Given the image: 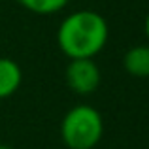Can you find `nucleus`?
<instances>
[{
  "instance_id": "obj_2",
  "label": "nucleus",
  "mask_w": 149,
  "mask_h": 149,
  "mask_svg": "<svg viewBox=\"0 0 149 149\" xmlns=\"http://www.w3.org/2000/svg\"><path fill=\"white\" fill-rule=\"evenodd\" d=\"M104 136V119L93 106H74L61 123V138L68 149H93Z\"/></svg>"
},
{
  "instance_id": "obj_6",
  "label": "nucleus",
  "mask_w": 149,
  "mask_h": 149,
  "mask_svg": "<svg viewBox=\"0 0 149 149\" xmlns=\"http://www.w3.org/2000/svg\"><path fill=\"white\" fill-rule=\"evenodd\" d=\"M25 10L40 15H51L61 11L68 4V0H17Z\"/></svg>"
},
{
  "instance_id": "obj_7",
  "label": "nucleus",
  "mask_w": 149,
  "mask_h": 149,
  "mask_svg": "<svg viewBox=\"0 0 149 149\" xmlns=\"http://www.w3.org/2000/svg\"><path fill=\"white\" fill-rule=\"evenodd\" d=\"M146 36H147V40H149V13H147V17H146Z\"/></svg>"
},
{
  "instance_id": "obj_4",
  "label": "nucleus",
  "mask_w": 149,
  "mask_h": 149,
  "mask_svg": "<svg viewBox=\"0 0 149 149\" xmlns=\"http://www.w3.org/2000/svg\"><path fill=\"white\" fill-rule=\"evenodd\" d=\"M23 72L15 61L0 57V98H8L21 87Z\"/></svg>"
},
{
  "instance_id": "obj_5",
  "label": "nucleus",
  "mask_w": 149,
  "mask_h": 149,
  "mask_svg": "<svg viewBox=\"0 0 149 149\" xmlns=\"http://www.w3.org/2000/svg\"><path fill=\"white\" fill-rule=\"evenodd\" d=\"M123 66L134 77H149V45H136L125 53Z\"/></svg>"
},
{
  "instance_id": "obj_3",
  "label": "nucleus",
  "mask_w": 149,
  "mask_h": 149,
  "mask_svg": "<svg viewBox=\"0 0 149 149\" xmlns=\"http://www.w3.org/2000/svg\"><path fill=\"white\" fill-rule=\"evenodd\" d=\"M100 68L93 58H76L70 61L66 68V83L77 95H91L100 85Z\"/></svg>"
},
{
  "instance_id": "obj_1",
  "label": "nucleus",
  "mask_w": 149,
  "mask_h": 149,
  "mask_svg": "<svg viewBox=\"0 0 149 149\" xmlns=\"http://www.w3.org/2000/svg\"><path fill=\"white\" fill-rule=\"evenodd\" d=\"M108 23L100 13L79 10L70 13L61 23L57 42L61 51L70 58H93L104 49L108 42Z\"/></svg>"
},
{
  "instance_id": "obj_8",
  "label": "nucleus",
  "mask_w": 149,
  "mask_h": 149,
  "mask_svg": "<svg viewBox=\"0 0 149 149\" xmlns=\"http://www.w3.org/2000/svg\"><path fill=\"white\" fill-rule=\"evenodd\" d=\"M0 149H11L10 146H0Z\"/></svg>"
}]
</instances>
